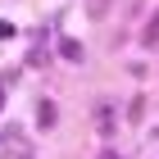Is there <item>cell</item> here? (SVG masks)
I'll return each mask as SVG.
<instances>
[{
    "mask_svg": "<svg viewBox=\"0 0 159 159\" xmlns=\"http://www.w3.org/2000/svg\"><path fill=\"white\" fill-rule=\"evenodd\" d=\"M0 159H37L23 127H0Z\"/></svg>",
    "mask_w": 159,
    "mask_h": 159,
    "instance_id": "cell-1",
    "label": "cell"
},
{
    "mask_svg": "<svg viewBox=\"0 0 159 159\" xmlns=\"http://www.w3.org/2000/svg\"><path fill=\"white\" fill-rule=\"evenodd\" d=\"M55 118H59V109H55L50 100H41V105H37V123H41V127H55Z\"/></svg>",
    "mask_w": 159,
    "mask_h": 159,
    "instance_id": "cell-2",
    "label": "cell"
},
{
    "mask_svg": "<svg viewBox=\"0 0 159 159\" xmlns=\"http://www.w3.org/2000/svg\"><path fill=\"white\" fill-rule=\"evenodd\" d=\"M96 132H100V136L114 132V109H100V114H96Z\"/></svg>",
    "mask_w": 159,
    "mask_h": 159,
    "instance_id": "cell-3",
    "label": "cell"
},
{
    "mask_svg": "<svg viewBox=\"0 0 159 159\" xmlns=\"http://www.w3.org/2000/svg\"><path fill=\"white\" fill-rule=\"evenodd\" d=\"M141 46H159V14L146 23V32H141Z\"/></svg>",
    "mask_w": 159,
    "mask_h": 159,
    "instance_id": "cell-4",
    "label": "cell"
},
{
    "mask_svg": "<svg viewBox=\"0 0 159 159\" xmlns=\"http://www.w3.org/2000/svg\"><path fill=\"white\" fill-rule=\"evenodd\" d=\"M59 50H64V59H82V46H77L73 37H64V41H59Z\"/></svg>",
    "mask_w": 159,
    "mask_h": 159,
    "instance_id": "cell-5",
    "label": "cell"
},
{
    "mask_svg": "<svg viewBox=\"0 0 159 159\" xmlns=\"http://www.w3.org/2000/svg\"><path fill=\"white\" fill-rule=\"evenodd\" d=\"M105 9H109V0H86V14H91V18H100Z\"/></svg>",
    "mask_w": 159,
    "mask_h": 159,
    "instance_id": "cell-6",
    "label": "cell"
},
{
    "mask_svg": "<svg viewBox=\"0 0 159 159\" xmlns=\"http://www.w3.org/2000/svg\"><path fill=\"white\" fill-rule=\"evenodd\" d=\"M100 159H123V155H114V150H105V155H100Z\"/></svg>",
    "mask_w": 159,
    "mask_h": 159,
    "instance_id": "cell-7",
    "label": "cell"
},
{
    "mask_svg": "<svg viewBox=\"0 0 159 159\" xmlns=\"http://www.w3.org/2000/svg\"><path fill=\"white\" fill-rule=\"evenodd\" d=\"M0 109H5V91H0Z\"/></svg>",
    "mask_w": 159,
    "mask_h": 159,
    "instance_id": "cell-8",
    "label": "cell"
}]
</instances>
